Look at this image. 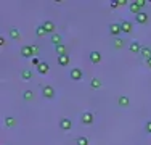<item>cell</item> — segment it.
<instances>
[{
    "label": "cell",
    "mask_w": 151,
    "mask_h": 145,
    "mask_svg": "<svg viewBox=\"0 0 151 145\" xmlns=\"http://www.w3.org/2000/svg\"><path fill=\"white\" fill-rule=\"evenodd\" d=\"M119 24L122 28V32H125V34H130V32L134 31V24H132L130 21H127V20H122Z\"/></svg>",
    "instance_id": "7"
},
{
    "label": "cell",
    "mask_w": 151,
    "mask_h": 145,
    "mask_svg": "<svg viewBox=\"0 0 151 145\" xmlns=\"http://www.w3.org/2000/svg\"><path fill=\"white\" fill-rule=\"evenodd\" d=\"M23 99L26 102H31L32 99H34V92H32V90H24V92H23Z\"/></svg>",
    "instance_id": "23"
},
{
    "label": "cell",
    "mask_w": 151,
    "mask_h": 145,
    "mask_svg": "<svg viewBox=\"0 0 151 145\" xmlns=\"http://www.w3.org/2000/svg\"><path fill=\"white\" fill-rule=\"evenodd\" d=\"M135 21H137V23H140V24H145V23H148V14H146L145 12L138 13V14L135 16Z\"/></svg>",
    "instance_id": "14"
},
{
    "label": "cell",
    "mask_w": 151,
    "mask_h": 145,
    "mask_svg": "<svg viewBox=\"0 0 151 145\" xmlns=\"http://www.w3.org/2000/svg\"><path fill=\"white\" fill-rule=\"evenodd\" d=\"M35 34H37V37H44V36L47 34V31H45L44 28H42V24L35 28Z\"/></svg>",
    "instance_id": "26"
},
{
    "label": "cell",
    "mask_w": 151,
    "mask_h": 145,
    "mask_svg": "<svg viewBox=\"0 0 151 145\" xmlns=\"http://www.w3.org/2000/svg\"><path fill=\"white\" fill-rule=\"evenodd\" d=\"M3 45H5V39L0 37V47H3Z\"/></svg>",
    "instance_id": "33"
},
{
    "label": "cell",
    "mask_w": 151,
    "mask_h": 145,
    "mask_svg": "<svg viewBox=\"0 0 151 145\" xmlns=\"http://www.w3.org/2000/svg\"><path fill=\"white\" fill-rule=\"evenodd\" d=\"M37 72L39 74H48L50 72V66L47 61H40V65L37 66Z\"/></svg>",
    "instance_id": "9"
},
{
    "label": "cell",
    "mask_w": 151,
    "mask_h": 145,
    "mask_svg": "<svg viewBox=\"0 0 151 145\" xmlns=\"http://www.w3.org/2000/svg\"><path fill=\"white\" fill-rule=\"evenodd\" d=\"M93 121H95V116H93V113H90V111H84V113L81 115V123L85 126H90L93 124Z\"/></svg>",
    "instance_id": "2"
},
{
    "label": "cell",
    "mask_w": 151,
    "mask_h": 145,
    "mask_svg": "<svg viewBox=\"0 0 151 145\" xmlns=\"http://www.w3.org/2000/svg\"><path fill=\"white\" fill-rule=\"evenodd\" d=\"M109 32H111L113 36H119L121 32H122L121 24H119V23H111V24H109Z\"/></svg>",
    "instance_id": "10"
},
{
    "label": "cell",
    "mask_w": 151,
    "mask_h": 145,
    "mask_svg": "<svg viewBox=\"0 0 151 145\" xmlns=\"http://www.w3.org/2000/svg\"><path fill=\"white\" fill-rule=\"evenodd\" d=\"M32 52H34V55H37V53H39V47L37 45H32Z\"/></svg>",
    "instance_id": "30"
},
{
    "label": "cell",
    "mask_w": 151,
    "mask_h": 145,
    "mask_svg": "<svg viewBox=\"0 0 151 145\" xmlns=\"http://www.w3.org/2000/svg\"><path fill=\"white\" fill-rule=\"evenodd\" d=\"M82 78H84V72H82L81 68H73V70L69 71L71 81H82Z\"/></svg>",
    "instance_id": "3"
},
{
    "label": "cell",
    "mask_w": 151,
    "mask_h": 145,
    "mask_svg": "<svg viewBox=\"0 0 151 145\" xmlns=\"http://www.w3.org/2000/svg\"><path fill=\"white\" fill-rule=\"evenodd\" d=\"M129 10H130V13H134V14H135V16H137V14H138V13H142V8H140V7H138V5H137V3H135V2H132V3H129Z\"/></svg>",
    "instance_id": "21"
},
{
    "label": "cell",
    "mask_w": 151,
    "mask_h": 145,
    "mask_svg": "<svg viewBox=\"0 0 151 145\" xmlns=\"http://www.w3.org/2000/svg\"><path fill=\"white\" fill-rule=\"evenodd\" d=\"M76 145H88V139L84 136L77 137V139H76Z\"/></svg>",
    "instance_id": "25"
},
{
    "label": "cell",
    "mask_w": 151,
    "mask_h": 145,
    "mask_svg": "<svg viewBox=\"0 0 151 145\" xmlns=\"http://www.w3.org/2000/svg\"><path fill=\"white\" fill-rule=\"evenodd\" d=\"M145 63H146V66H148V68H150V70H151V58H150V60H146V61H145Z\"/></svg>",
    "instance_id": "32"
},
{
    "label": "cell",
    "mask_w": 151,
    "mask_h": 145,
    "mask_svg": "<svg viewBox=\"0 0 151 145\" xmlns=\"http://www.w3.org/2000/svg\"><path fill=\"white\" fill-rule=\"evenodd\" d=\"M16 124H18V119L15 118V116H6L5 118V126L6 128H15Z\"/></svg>",
    "instance_id": "15"
},
{
    "label": "cell",
    "mask_w": 151,
    "mask_h": 145,
    "mask_svg": "<svg viewBox=\"0 0 151 145\" xmlns=\"http://www.w3.org/2000/svg\"><path fill=\"white\" fill-rule=\"evenodd\" d=\"M117 103H119V107H122V108H127L129 105H130V99H129L127 95H119L117 97Z\"/></svg>",
    "instance_id": "11"
},
{
    "label": "cell",
    "mask_w": 151,
    "mask_h": 145,
    "mask_svg": "<svg viewBox=\"0 0 151 145\" xmlns=\"http://www.w3.org/2000/svg\"><path fill=\"white\" fill-rule=\"evenodd\" d=\"M73 128V121H71V118H61L60 119V129L61 130H69Z\"/></svg>",
    "instance_id": "6"
},
{
    "label": "cell",
    "mask_w": 151,
    "mask_h": 145,
    "mask_svg": "<svg viewBox=\"0 0 151 145\" xmlns=\"http://www.w3.org/2000/svg\"><path fill=\"white\" fill-rule=\"evenodd\" d=\"M32 65H37V66H39V65H40V61H39V58H32Z\"/></svg>",
    "instance_id": "31"
},
{
    "label": "cell",
    "mask_w": 151,
    "mask_h": 145,
    "mask_svg": "<svg viewBox=\"0 0 151 145\" xmlns=\"http://www.w3.org/2000/svg\"><path fill=\"white\" fill-rule=\"evenodd\" d=\"M90 87L92 89H100V87H101V81H100L98 78H93L90 81Z\"/></svg>",
    "instance_id": "24"
},
{
    "label": "cell",
    "mask_w": 151,
    "mask_h": 145,
    "mask_svg": "<svg viewBox=\"0 0 151 145\" xmlns=\"http://www.w3.org/2000/svg\"><path fill=\"white\" fill-rule=\"evenodd\" d=\"M111 8H117V7H119V0H111Z\"/></svg>",
    "instance_id": "28"
},
{
    "label": "cell",
    "mask_w": 151,
    "mask_h": 145,
    "mask_svg": "<svg viewBox=\"0 0 151 145\" xmlns=\"http://www.w3.org/2000/svg\"><path fill=\"white\" fill-rule=\"evenodd\" d=\"M19 53H21V57H23V58H31V57H34L32 45H23V47H21V50H19Z\"/></svg>",
    "instance_id": "5"
},
{
    "label": "cell",
    "mask_w": 151,
    "mask_h": 145,
    "mask_svg": "<svg viewBox=\"0 0 151 145\" xmlns=\"http://www.w3.org/2000/svg\"><path fill=\"white\" fill-rule=\"evenodd\" d=\"M50 42L53 44V45H61V44H63V37H61L60 34H53L52 37H50Z\"/></svg>",
    "instance_id": "19"
},
{
    "label": "cell",
    "mask_w": 151,
    "mask_h": 145,
    "mask_svg": "<svg viewBox=\"0 0 151 145\" xmlns=\"http://www.w3.org/2000/svg\"><path fill=\"white\" fill-rule=\"evenodd\" d=\"M32 76H34V72H32V70H29V68H24V70L21 71V79H23V81H31Z\"/></svg>",
    "instance_id": "12"
},
{
    "label": "cell",
    "mask_w": 151,
    "mask_h": 145,
    "mask_svg": "<svg viewBox=\"0 0 151 145\" xmlns=\"http://www.w3.org/2000/svg\"><path fill=\"white\" fill-rule=\"evenodd\" d=\"M140 55L145 58V61L150 60V58H151V47H142V50H140Z\"/></svg>",
    "instance_id": "18"
},
{
    "label": "cell",
    "mask_w": 151,
    "mask_h": 145,
    "mask_svg": "<svg viewBox=\"0 0 151 145\" xmlns=\"http://www.w3.org/2000/svg\"><path fill=\"white\" fill-rule=\"evenodd\" d=\"M129 50H130L132 53H140V50H142V45L138 44V41H132L130 45H129Z\"/></svg>",
    "instance_id": "13"
},
{
    "label": "cell",
    "mask_w": 151,
    "mask_h": 145,
    "mask_svg": "<svg viewBox=\"0 0 151 145\" xmlns=\"http://www.w3.org/2000/svg\"><path fill=\"white\" fill-rule=\"evenodd\" d=\"M71 61V57L69 55H60L58 57V65L60 66H68Z\"/></svg>",
    "instance_id": "16"
},
{
    "label": "cell",
    "mask_w": 151,
    "mask_h": 145,
    "mask_svg": "<svg viewBox=\"0 0 151 145\" xmlns=\"http://www.w3.org/2000/svg\"><path fill=\"white\" fill-rule=\"evenodd\" d=\"M42 28L45 29L47 31V34H55V29H56V26H55V23H53V21H50V20H47V21H44V23H42Z\"/></svg>",
    "instance_id": "4"
},
{
    "label": "cell",
    "mask_w": 151,
    "mask_h": 145,
    "mask_svg": "<svg viewBox=\"0 0 151 145\" xmlns=\"http://www.w3.org/2000/svg\"><path fill=\"white\" fill-rule=\"evenodd\" d=\"M88 60H90V63H93V65H98L100 61H101V53L100 52H90V55H88Z\"/></svg>",
    "instance_id": "8"
},
{
    "label": "cell",
    "mask_w": 151,
    "mask_h": 145,
    "mask_svg": "<svg viewBox=\"0 0 151 145\" xmlns=\"http://www.w3.org/2000/svg\"><path fill=\"white\" fill-rule=\"evenodd\" d=\"M145 132L146 134H151V119H148V121L145 123Z\"/></svg>",
    "instance_id": "27"
},
{
    "label": "cell",
    "mask_w": 151,
    "mask_h": 145,
    "mask_svg": "<svg viewBox=\"0 0 151 145\" xmlns=\"http://www.w3.org/2000/svg\"><path fill=\"white\" fill-rule=\"evenodd\" d=\"M113 45H114V49H117V50H121L122 47H124V41H122L121 37H116L113 41Z\"/></svg>",
    "instance_id": "22"
},
{
    "label": "cell",
    "mask_w": 151,
    "mask_h": 145,
    "mask_svg": "<svg viewBox=\"0 0 151 145\" xmlns=\"http://www.w3.org/2000/svg\"><path fill=\"white\" fill-rule=\"evenodd\" d=\"M55 52L58 53V57H60V55H68V47L64 45V44L56 45V47H55Z\"/></svg>",
    "instance_id": "20"
},
{
    "label": "cell",
    "mask_w": 151,
    "mask_h": 145,
    "mask_svg": "<svg viewBox=\"0 0 151 145\" xmlns=\"http://www.w3.org/2000/svg\"><path fill=\"white\" fill-rule=\"evenodd\" d=\"M135 3L140 7V8H143V7L146 5V2H145V0H135Z\"/></svg>",
    "instance_id": "29"
},
{
    "label": "cell",
    "mask_w": 151,
    "mask_h": 145,
    "mask_svg": "<svg viewBox=\"0 0 151 145\" xmlns=\"http://www.w3.org/2000/svg\"><path fill=\"white\" fill-rule=\"evenodd\" d=\"M40 89H42V95H44L45 99H48V100L55 99L56 92H55V87H53V86H50V84H45V86H42Z\"/></svg>",
    "instance_id": "1"
},
{
    "label": "cell",
    "mask_w": 151,
    "mask_h": 145,
    "mask_svg": "<svg viewBox=\"0 0 151 145\" xmlns=\"http://www.w3.org/2000/svg\"><path fill=\"white\" fill-rule=\"evenodd\" d=\"M8 34H10V37H12L13 41H19V37H21L18 28H10V29H8Z\"/></svg>",
    "instance_id": "17"
}]
</instances>
